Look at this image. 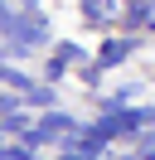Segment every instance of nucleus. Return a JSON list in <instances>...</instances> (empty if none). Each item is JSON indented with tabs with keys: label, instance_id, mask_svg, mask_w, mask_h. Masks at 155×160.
Wrapping results in <instances>:
<instances>
[{
	"label": "nucleus",
	"instance_id": "obj_1",
	"mask_svg": "<svg viewBox=\"0 0 155 160\" xmlns=\"http://www.w3.org/2000/svg\"><path fill=\"white\" fill-rule=\"evenodd\" d=\"M126 10V0H82V15L87 20H116Z\"/></svg>",
	"mask_w": 155,
	"mask_h": 160
},
{
	"label": "nucleus",
	"instance_id": "obj_2",
	"mask_svg": "<svg viewBox=\"0 0 155 160\" xmlns=\"http://www.w3.org/2000/svg\"><path fill=\"white\" fill-rule=\"evenodd\" d=\"M131 49H136V39H107V44H102V68L121 63V58H126Z\"/></svg>",
	"mask_w": 155,
	"mask_h": 160
},
{
	"label": "nucleus",
	"instance_id": "obj_3",
	"mask_svg": "<svg viewBox=\"0 0 155 160\" xmlns=\"http://www.w3.org/2000/svg\"><path fill=\"white\" fill-rule=\"evenodd\" d=\"M0 82H10L15 92H29L34 82H29V73H19V68H0Z\"/></svg>",
	"mask_w": 155,
	"mask_h": 160
},
{
	"label": "nucleus",
	"instance_id": "obj_4",
	"mask_svg": "<svg viewBox=\"0 0 155 160\" xmlns=\"http://www.w3.org/2000/svg\"><path fill=\"white\" fill-rule=\"evenodd\" d=\"M24 97L34 102V107H53V88H39V82H34V88L24 92Z\"/></svg>",
	"mask_w": 155,
	"mask_h": 160
},
{
	"label": "nucleus",
	"instance_id": "obj_5",
	"mask_svg": "<svg viewBox=\"0 0 155 160\" xmlns=\"http://www.w3.org/2000/svg\"><path fill=\"white\" fill-rule=\"evenodd\" d=\"M0 160H34L29 146H0Z\"/></svg>",
	"mask_w": 155,
	"mask_h": 160
},
{
	"label": "nucleus",
	"instance_id": "obj_6",
	"mask_svg": "<svg viewBox=\"0 0 155 160\" xmlns=\"http://www.w3.org/2000/svg\"><path fill=\"white\" fill-rule=\"evenodd\" d=\"M63 63H68L63 53H58V58H48V68H44V78H48V82H58V78H63Z\"/></svg>",
	"mask_w": 155,
	"mask_h": 160
},
{
	"label": "nucleus",
	"instance_id": "obj_7",
	"mask_svg": "<svg viewBox=\"0 0 155 160\" xmlns=\"http://www.w3.org/2000/svg\"><path fill=\"white\" fill-rule=\"evenodd\" d=\"M141 160H155V131H141Z\"/></svg>",
	"mask_w": 155,
	"mask_h": 160
},
{
	"label": "nucleus",
	"instance_id": "obj_8",
	"mask_svg": "<svg viewBox=\"0 0 155 160\" xmlns=\"http://www.w3.org/2000/svg\"><path fill=\"white\" fill-rule=\"evenodd\" d=\"M15 15H19L15 5H10V0H0V24H10V20H15Z\"/></svg>",
	"mask_w": 155,
	"mask_h": 160
},
{
	"label": "nucleus",
	"instance_id": "obj_9",
	"mask_svg": "<svg viewBox=\"0 0 155 160\" xmlns=\"http://www.w3.org/2000/svg\"><path fill=\"white\" fill-rule=\"evenodd\" d=\"M0 112H5V117H10V112H19V97H0Z\"/></svg>",
	"mask_w": 155,
	"mask_h": 160
},
{
	"label": "nucleus",
	"instance_id": "obj_10",
	"mask_svg": "<svg viewBox=\"0 0 155 160\" xmlns=\"http://www.w3.org/2000/svg\"><path fill=\"white\" fill-rule=\"evenodd\" d=\"M24 5H39V0H24Z\"/></svg>",
	"mask_w": 155,
	"mask_h": 160
}]
</instances>
